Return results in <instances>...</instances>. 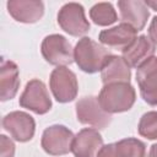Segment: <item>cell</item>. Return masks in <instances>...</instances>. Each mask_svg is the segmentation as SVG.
<instances>
[{"label": "cell", "mask_w": 157, "mask_h": 157, "mask_svg": "<svg viewBox=\"0 0 157 157\" xmlns=\"http://www.w3.org/2000/svg\"><path fill=\"white\" fill-rule=\"evenodd\" d=\"M101 78L103 85L115 83V82H126L130 83L131 78V67L123 59V56L113 55L108 59L104 67L101 71Z\"/></svg>", "instance_id": "obj_18"}, {"label": "cell", "mask_w": 157, "mask_h": 157, "mask_svg": "<svg viewBox=\"0 0 157 157\" xmlns=\"http://www.w3.org/2000/svg\"><path fill=\"white\" fill-rule=\"evenodd\" d=\"M118 9L123 23H128L137 32L142 31L150 17V11L145 1L141 0H119Z\"/></svg>", "instance_id": "obj_15"}, {"label": "cell", "mask_w": 157, "mask_h": 157, "mask_svg": "<svg viewBox=\"0 0 157 157\" xmlns=\"http://www.w3.org/2000/svg\"><path fill=\"white\" fill-rule=\"evenodd\" d=\"M15 156V144L6 135H0V157H13Z\"/></svg>", "instance_id": "obj_21"}, {"label": "cell", "mask_w": 157, "mask_h": 157, "mask_svg": "<svg viewBox=\"0 0 157 157\" xmlns=\"http://www.w3.org/2000/svg\"><path fill=\"white\" fill-rule=\"evenodd\" d=\"M145 4L147 5V7H151L152 10L157 11V0H146Z\"/></svg>", "instance_id": "obj_23"}, {"label": "cell", "mask_w": 157, "mask_h": 157, "mask_svg": "<svg viewBox=\"0 0 157 157\" xmlns=\"http://www.w3.org/2000/svg\"><path fill=\"white\" fill-rule=\"evenodd\" d=\"M76 117L78 123L90 125L97 130L105 129L112 123V114L107 113L99 104L98 97L85 96L76 102Z\"/></svg>", "instance_id": "obj_4"}, {"label": "cell", "mask_w": 157, "mask_h": 157, "mask_svg": "<svg viewBox=\"0 0 157 157\" xmlns=\"http://www.w3.org/2000/svg\"><path fill=\"white\" fill-rule=\"evenodd\" d=\"M148 157H157V142H156V144H153V145L150 147Z\"/></svg>", "instance_id": "obj_24"}, {"label": "cell", "mask_w": 157, "mask_h": 157, "mask_svg": "<svg viewBox=\"0 0 157 157\" xmlns=\"http://www.w3.org/2000/svg\"><path fill=\"white\" fill-rule=\"evenodd\" d=\"M155 53H156V44H153L147 36L141 34L136 37V39L131 43V45H129L126 49L121 52L123 54L121 56L130 67H140L147 60L153 58Z\"/></svg>", "instance_id": "obj_16"}, {"label": "cell", "mask_w": 157, "mask_h": 157, "mask_svg": "<svg viewBox=\"0 0 157 157\" xmlns=\"http://www.w3.org/2000/svg\"><path fill=\"white\" fill-rule=\"evenodd\" d=\"M135 88L126 82L103 85L98 94V102L101 107L109 114L130 110L135 103Z\"/></svg>", "instance_id": "obj_2"}, {"label": "cell", "mask_w": 157, "mask_h": 157, "mask_svg": "<svg viewBox=\"0 0 157 157\" xmlns=\"http://www.w3.org/2000/svg\"><path fill=\"white\" fill-rule=\"evenodd\" d=\"M90 18L97 26L105 27L118 20L117 11L110 2H97L90 10Z\"/></svg>", "instance_id": "obj_19"}, {"label": "cell", "mask_w": 157, "mask_h": 157, "mask_svg": "<svg viewBox=\"0 0 157 157\" xmlns=\"http://www.w3.org/2000/svg\"><path fill=\"white\" fill-rule=\"evenodd\" d=\"M96 157H146V145L136 137H125L103 145Z\"/></svg>", "instance_id": "obj_12"}, {"label": "cell", "mask_w": 157, "mask_h": 157, "mask_svg": "<svg viewBox=\"0 0 157 157\" xmlns=\"http://www.w3.org/2000/svg\"><path fill=\"white\" fill-rule=\"evenodd\" d=\"M2 128L18 142L31 141L36 132V121L32 115L22 110H13L2 118Z\"/></svg>", "instance_id": "obj_9"}, {"label": "cell", "mask_w": 157, "mask_h": 157, "mask_svg": "<svg viewBox=\"0 0 157 157\" xmlns=\"http://www.w3.org/2000/svg\"><path fill=\"white\" fill-rule=\"evenodd\" d=\"M18 104L38 115L48 113L53 105L44 82L38 78H32L26 83L25 90L20 96Z\"/></svg>", "instance_id": "obj_6"}, {"label": "cell", "mask_w": 157, "mask_h": 157, "mask_svg": "<svg viewBox=\"0 0 157 157\" xmlns=\"http://www.w3.org/2000/svg\"><path fill=\"white\" fill-rule=\"evenodd\" d=\"M103 146V137L94 128H83L74 137L71 152L75 157H96Z\"/></svg>", "instance_id": "obj_11"}, {"label": "cell", "mask_w": 157, "mask_h": 157, "mask_svg": "<svg viewBox=\"0 0 157 157\" xmlns=\"http://www.w3.org/2000/svg\"><path fill=\"white\" fill-rule=\"evenodd\" d=\"M49 88L56 102H72L78 93L77 77L69 67L56 66L49 76Z\"/></svg>", "instance_id": "obj_3"}, {"label": "cell", "mask_w": 157, "mask_h": 157, "mask_svg": "<svg viewBox=\"0 0 157 157\" xmlns=\"http://www.w3.org/2000/svg\"><path fill=\"white\" fill-rule=\"evenodd\" d=\"M148 38L152 40L153 44H157V16H155L148 27Z\"/></svg>", "instance_id": "obj_22"}, {"label": "cell", "mask_w": 157, "mask_h": 157, "mask_svg": "<svg viewBox=\"0 0 157 157\" xmlns=\"http://www.w3.org/2000/svg\"><path fill=\"white\" fill-rule=\"evenodd\" d=\"M40 53L47 63L55 66H66L72 64L74 49L71 43L61 34H49L40 44Z\"/></svg>", "instance_id": "obj_5"}, {"label": "cell", "mask_w": 157, "mask_h": 157, "mask_svg": "<svg viewBox=\"0 0 157 157\" xmlns=\"http://www.w3.org/2000/svg\"><path fill=\"white\" fill-rule=\"evenodd\" d=\"M137 131L147 140H157V110H150L141 115Z\"/></svg>", "instance_id": "obj_20"}, {"label": "cell", "mask_w": 157, "mask_h": 157, "mask_svg": "<svg viewBox=\"0 0 157 157\" xmlns=\"http://www.w3.org/2000/svg\"><path fill=\"white\" fill-rule=\"evenodd\" d=\"M20 88V71L16 63L1 58L0 64V99L1 102L15 98Z\"/></svg>", "instance_id": "obj_17"}, {"label": "cell", "mask_w": 157, "mask_h": 157, "mask_svg": "<svg viewBox=\"0 0 157 157\" xmlns=\"http://www.w3.org/2000/svg\"><path fill=\"white\" fill-rule=\"evenodd\" d=\"M6 7L10 16L21 23H36L44 15V4L39 0H10Z\"/></svg>", "instance_id": "obj_13"}, {"label": "cell", "mask_w": 157, "mask_h": 157, "mask_svg": "<svg viewBox=\"0 0 157 157\" xmlns=\"http://www.w3.org/2000/svg\"><path fill=\"white\" fill-rule=\"evenodd\" d=\"M136 37H137V31L130 25L121 22L118 26L101 31L98 39L102 44L107 45L108 48L123 52L129 45H131V43L136 39Z\"/></svg>", "instance_id": "obj_14"}, {"label": "cell", "mask_w": 157, "mask_h": 157, "mask_svg": "<svg viewBox=\"0 0 157 157\" xmlns=\"http://www.w3.org/2000/svg\"><path fill=\"white\" fill-rule=\"evenodd\" d=\"M74 132L65 125L54 124L44 129L40 139L43 151L50 156H63L71 151Z\"/></svg>", "instance_id": "obj_7"}, {"label": "cell", "mask_w": 157, "mask_h": 157, "mask_svg": "<svg viewBox=\"0 0 157 157\" xmlns=\"http://www.w3.org/2000/svg\"><path fill=\"white\" fill-rule=\"evenodd\" d=\"M136 82L141 98L150 105H157V56L136 69Z\"/></svg>", "instance_id": "obj_10"}, {"label": "cell", "mask_w": 157, "mask_h": 157, "mask_svg": "<svg viewBox=\"0 0 157 157\" xmlns=\"http://www.w3.org/2000/svg\"><path fill=\"white\" fill-rule=\"evenodd\" d=\"M58 25L72 37L85 36L91 26L85 15V9L78 2H67L58 12Z\"/></svg>", "instance_id": "obj_8"}, {"label": "cell", "mask_w": 157, "mask_h": 157, "mask_svg": "<svg viewBox=\"0 0 157 157\" xmlns=\"http://www.w3.org/2000/svg\"><path fill=\"white\" fill-rule=\"evenodd\" d=\"M112 53L102 44L94 42L90 37L78 39L74 48V60L78 69L86 74H96L102 71Z\"/></svg>", "instance_id": "obj_1"}]
</instances>
